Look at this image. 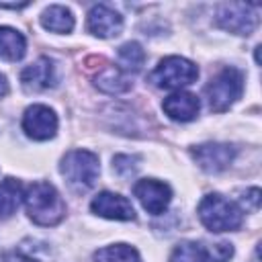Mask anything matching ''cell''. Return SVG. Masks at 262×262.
I'll return each mask as SVG.
<instances>
[{
  "label": "cell",
  "mask_w": 262,
  "mask_h": 262,
  "mask_svg": "<svg viewBox=\"0 0 262 262\" xmlns=\"http://www.w3.org/2000/svg\"><path fill=\"white\" fill-rule=\"evenodd\" d=\"M199 219L211 231H233L242 225L244 213L233 201L213 192L199 203Z\"/></svg>",
  "instance_id": "cell-2"
},
{
  "label": "cell",
  "mask_w": 262,
  "mask_h": 262,
  "mask_svg": "<svg viewBox=\"0 0 262 262\" xmlns=\"http://www.w3.org/2000/svg\"><path fill=\"white\" fill-rule=\"evenodd\" d=\"M196 78H199V68L192 61H188L186 57H180V55L164 57L156 66V70L151 72V82L158 88H164V90L188 86Z\"/></svg>",
  "instance_id": "cell-5"
},
{
  "label": "cell",
  "mask_w": 262,
  "mask_h": 262,
  "mask_svg": "<svg viewBox=\"0 0 262 262\" xmlns=\"http://www.w3.org/2000/svg\"><path fill=\"white\" fill-rule=\"evenodd\" d=\"M23 184L14 178H6L0 182V219L10 217L12 213H16L20 201H23Z\"/></svg>",
  "instance_id": "cell-17"
},
{
  "label": "cell",
  "mask_w": 262,
  "mask_h": 262,
  "mask_svg": "<svg viewBox=\"0 0 262 262\" xmlns=\"http://www.w3.org/2000/svg\"><path fill=\"white\" fill-rule=\"evenodd\" d=\"M252 262H258V248H256V252H254V260Z\"/></svg>",
  "instance_id": "cell-25"
},
{
  "label": "cell",
  "mask_w": 262,
  "mask_h": 262,
  "mask_svg": "<svg viewBox=\"0 0 262 262\" xmlns=\"http://www.w3.org/2000/svg\"><path fill=\"white\" fill-rule=\"evenodd\" d=\"M27 53V41L23 33L12 27H0V57L6 61H18Z\"/></svg>",
  "instance_id": "cell-15"
},
{
  "label": "cell",
  "mask_w": 262,
  "mask_h": 262,
  "mask_svg": "<svg viewBox=\"0 0 262 262\" xmlns=\"http://www.w3.org/2000/svg\"><path fill=\"white\" fill-rule=\"evenodd\" d=\"M192 158L205 172H223L235 158V147L229 143H201L192 147Z\"/></svg>",
  "instance_id": "cell-9"
},
{
  "label": "cell",
  "mask_w": 262,
  "mask_h": 262,
  "mask_svg": "<svg viewBox=\"0 0 262 262\" xmlns=\"http://www.w3.org/2000/svg\"><path fill=\"white\" fill-rule=\"evenodd\" d=\"M133 194L139 199V203L143 205V209L151 215H160L168 209L170 199H172V190L166 182H160L156 178H143L137 180L133 186Z\"/></svg>",
  "instance_id": "cell-8"
},
{
  "label": "cell",
  "mask_w": 262,
  "mask_h": 262,
  "mask_svg": "<svg viewBox=\"0 0 262 262\" xmlns=\"http://www.w3.org/2000/svg\"><path fill=\"white\" fill-rule=\"evenodd\" d=\"M29 217L37 225H57L66 217V203L49 182H33L25 188L23 194Z\"/></svg>",
  "instance_id": "cell-1"
},
{
  "label": "cell",
  "mask_w": 262,
  "mask_h": 262,
  "mask_svg": "<svg viewBox=\"0 0 262 262\" xmlns=\"http://www.w3.org/2000/svg\"><path fill=\"white\" fill-rule=\"evenodd\" d=\"M143 61H145V51L141 49L139 43L135 41H129L125 45L119 47V53H117V68L125 74H135L143 68Z\"/></svg>",
  "instance_id": "cell-18"
},
{
  "label": "cell",
  "mask_w": 262,
  "mask_h": 262,
  "mask_svg": "<svg viewBox=\"0 0 262 262\" xmlns=\"http://www.w3.org/2000/svg\"><path fill=\"white\" fill-rule=\"evenodd\" d=\"M8 92V82H6V78L0 74V96H4Z\"/></svg>",
  "instance_id": "cell-24"
},
{
  "label": "cell",
  "mask_w": 262,
  "mask_h": 262,
  "mask_svg": "<svg viewBox=\"0 0 262 262\" xmlns=\"http://www.w3.org/2000/svg\"><path fill=\"white\" fill-rule=\"evenodd\" d=\"M215 23H217V27H221L229 33L250 35L258 25V4L225 2L217 8Z\"/></svg>",
  "instance_id": "cell-6"
},
{
  "label": "cell",
  "mask_w": 262,
  "mask_h": 262,
  "mask_svg": "<svg viewBox=\"0 0 262 262\" xmlns=\"http://www.w3.org/2000/svg\"><path fill=\"white\" fill-rule=\"evenodd\" d=\"M94 262H141V256L137 254L135 248L127 244H115L100 248L94 254Z\"/></svg>",
  "instance_id": "cell-19"
},
{
  "label": "cell",
  "mask_w": 262,
  "mask_h": 262,
  "mask_svg": "<svg viewBox=\"0 0 262 262\" xmlns=\"http://www.w3.org/2000/svg\"><path fill=\"white\" fill-rule=\"evenodd\" d=\"M41 25L51 33H70L74 29V14L61 4H51L43 10Z\"/></svg>",
  "instance_id": "cell-16"
},
{
  "label": "cell",
  "mask_w": 262,
  "mask_h": 262,
  "mask_svg": "<svg viewBox=\"0 0 262 262\" xmlns=\"http://www.w3.org/2000/svg\"><path fill=\"white\" fill-rule=\"evenodd\" d=\"M92 213L106 217V219H117V221H133L135 219V209L129 199L117 194V192H98L92 203H90Z\"/></svg>",
  "instance_id": "cell-10"
},
{
  "label": "cell",
  "mask_w": 262,
  "mask_h": 262,
  "mask_svg": "<svg viewBox=\"0 0 262 262\" xmlns=\"http://www.w3.org/2000/svg\"><path fill=\"white\" fill-rule=\"evenodd\" d=\"M244 92V74L237 68H223L211 82L205 86V96L209 108L215 113L227 111Z\"/></svg>",
  "instance_id": "cell-4"
},
{
  "label": "cell",
  "mask_w": 262,
  "mask_h": 262,
  "mask_svg": "<svg viewBox=\"0 0 262 262\" xmlns=\"http://www.w3.org/2000/svg\"><path fill=\"white\" fill-rule=\"evenodd\" d=\"M0 262H37L33 258H27V256H20V254H6L0 258Z\"/></svg>",
  "instance_id": "cell-22"
},
{
  "label": "cell",
  "mask_w": 262,
  "mask_h": 262,
  "mask_svg": "<svg viewBox=\"0 0 262 262\" xmlns=\"http://www.w3.org/2000/svg\"><path fill=\"white\" fill-rule=\"evenodd\" d=\"M23 131L37 141L51 139L57 133V115L45 104H31L23 115Z\"/></svg>",
  "instance_id": "cell-7"
},
{
  "label": "cell",
  "mask_w": 262,
  "mask_h": 262,
  "mask_svg": "<svg viewBox=\"0 0 262 262\" xmlns=\"http://www.w3.org/2000/svg\"><path fill=\"white\" fill-rule=\"evenodd\" d=\"M59 170L74 190H88L90 186H94L100 172L98 156L88 149H72L61 158Z\"/></svg>",
  "instance_id": "cell-3"
},
{
  "label": "cell",
  "mask_w": 262,
  "mask_h": 262,
  "mask_svg": "<svg viewBox=\"0 0 262 262\" xmlns=\"http://www.w3.org/2000/svg\"><path fill=\"white\" fill-rule=\"evenodd\" d=\"M231 256H233V246L227 244V242L213 244V246L207 250V258H211L213 262H227Z\"/></svg>",
  "instance_id": "cell-21"
},
{
  "label": "cell",
  "mask_w": 262,
  "mask_h": 262,
  "mask_svg": "<svg viewBox=\"0 0 262 262\" xmlns=\"http://www.w3.org/2000/svg\"><path fill=\"white\" fill-rule=\"evenodd\" d=\"M123 29V16L108 4H96L88 12V31L100 39L117 37Z\"/></svg>",
  "instance_id": "cell-11"
},
{
  "label": "cell",
  "mask_w": 262,
  "mask_h": 262,
  "mask_svg": "<svg viewBox=\"0 0 262 262\" xmlns=\"http://www.w3.org/2000/svg\"><path fill=\"white\" fill-rule=\"evenodd\" d=\"M96 88L106 92V94H123L131 88L129 78L125 76V72H121L117 66H102L96 80H94Z\"/></svg>",
  "instance_id": "cell-14"
},
{
  "label": "cell",
  "mask_w": 262,
  "mask_h": 262,
  "mask_svg": "<svg viewBox=\"0 0 262 262\" xmlns=\"http://www.w3.org/2000/svg\"><path fill=\"white\" fill-rule=\"evenodd\" d=\"M55 63L49 57H39L37 61H33L31 66H27L20 72V82L25 86V90L29 92H39V90H47L51 86H55Z\"/></svg>",
  "instance_id": "cell-12"
},
{
  "label": "cell",
  "mask_w": 262,
  "mask_h": 262,
  "mask_svg": "<svg viewBox=\"0 0 262 262\" xmlns=\"http://www.w3.org/2000/svg\"><path fill=\"white\" fill-rule=\"evenodd\" d=\"M27 6H29V2H20V4H4V2H0V8H12V10L27 8Z\"/></svg>",
  "instance_id": "cell-23"
},
{
  "label": "cell",
  "mask_w": 262,
  "mask_h": 262,
  "mask_svg": "<svg viewBox=\"0 0 262 262\" xmlns=\"http://www.w3.org/2000/svg\"><path fill=\"white\" fill-rule=\"evenodd\" d=\"M162 108H164V113H166L172 121L186 123V121H192V119L199 115L201 102H199V98H196L192 92L178 90V92L170 94L168 98H164Z\"/></svg>",
  "instance_id": "cell-13"
},
{
  "label": "cell",
  "mask_w": 262,
  "mask_h": 262,
  "mask_svg": "<svg viewBox=\"0 0 262 262\" xmlns=\"http://www.w3.org/2000/svg\"><path fill=\"white\" fill-rule=\"evenodd\" d=\"M170 262H207V248L199 242H180L174 246Z\"/></svg>",
  "instance_id": "cell-20"
}]
</instances>
